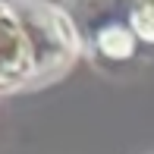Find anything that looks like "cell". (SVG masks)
<instances>
[{
  "label": "cell",
  "instance_id": "6da1fadb",
  "mask_svg": "<svg viewBox=\"0 0 154 154\" xmlns=\"http://www.w3.org/2000/svg\"><path fill=\"white\" fill-rule=\"evenodd\" d=\"M41 79L38 51L16 3H0V88H19Z\"/></svg>",
  "mask_w": 154,
  "mask_h": 154
}]
</instances>
